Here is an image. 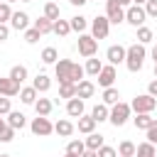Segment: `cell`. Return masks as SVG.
I'll use <instances>...</instances> for the list:
<instances>
[{
	"instance_id": "25",
	"label": "cell",
	"mask_w": 157,
	"mask_h": 157,
	"mask_svg": "<svg viewBox=\"0 0 157 157\" xmlns=\"http://www.w3.org/2000/svg\"><path fill=\"white\" fill-rule=\"evenodd\" d=\"M69 25H71V32L83 34V32H86V27H88V20H86L83 15H76V17H71V20H69Z\"/></svg>"
},
{
	"instance_id": "28",
	"label": "cell",
	"mask_w": 157,
	"mask_h": 157,
	"mask_svg": "<svg viewBox=\"0 0 157 157\" xmlns=\"http://www.w3.org/2000/svg\"><path fill=\"white\" fill-rule=\"evenodd\" d=\"M135 147H137L135 142L123 140V142L118 145V150H115V152H118V157H135Z\"/></svg>"
},
{
	"instance_id": "5",
	"label": "cell",
	"mask_w": 157,
	"mask_h": 157,
	"mask_svg": "<svg viewBox=\"0 0 157 157\" xmlns=\"http://www.w3.org/2000/svg\"><path fill=\"white\" fill-rule=\"evenodd\" d=\"M108 32H110V22H108V17H105V15H96L93 22H91V37L98 42V39H105Z\"/></svg>"
},
{
	"instance_id": "57",
	"label": "cell",
	"mask_w": 157,
	"mask_h": 157,
	"mask_svg": "<svg viewBox=\"0 0 157 157\" xmlns=\"http://www.w3.org/2000/svg\"><path fill=\"white\" fill-rule=\"evenodd\" d=\"M0 157H10V155H0Z\"/></svg>"
},
{
	"instance_id": "12",
	"label": "cell",
	"mask_w": 157,
	"mask_h": 157,
	"mask_svg": "<svg viewBox=\"0 0 157 157\" xmlns=\"http://www.w3.org/2000/svg\"><path fill=\"white\" fill-rule=\"evenodd\" d=\"M20 93V83H15L10 76H0V96L5 98H12Z\"/></svg>"
},
{
	"instance_id": "3",
	"label": "cell",
	"mask_w": 157,
	"mask_h": 157,
	"mask_svg": "<svg viewBox=\"0 0 157 157\" xmlns=\"http://www.w3.org/2000/svg\"><path fill=\"white\" fill-rule=\"evenodd\" d=\"M155 108H157V98H152L150 93H140L130 103V110H135V113H152Z\"/></svg>"
},
{
	"instance_id": "19",
	"label": "cell",
	"mask_w": 157,
	"mask_h": 157,
	"mask_svg": "<svg viewBox=\"0 0 157 157\" xmlns=\"http://www.w3.org/2000/svg\"><path fill=\"white\" fill-rule=\"evenodd\" d=\"M96 120L91 118V115H81L78 118V123H76V128H78V132H83V135H91V132H96Z\"/></svg>"
},
{
	"instance_id": "29",
	"label": "cell",
	"mask_w": 157,
	"mask_h": 157,
	"mask_svg": "<svg viewBox=\"0 0 157 157\" xmlns=\"http://www.w3.org/2000/svg\"><path fill=\"white\" fill-rule=\"evenodd\" d=\"M103 69V64H101V59H96V56H91V59H86V66H83V71L88 74V76H98V71Z\"/></svg>"
},
{
	"instance_id": "40",
	"label": "cell",
	"mask_w": 157,
	"mask_h": 157,
	"mask_svg": "<svg viewBox=\"0 0 157 157\" xmlns=\"http://www.w3.org/2000/svg\"><path fill=\"white\" fill-rule=\"evenodd\" d=\"M142 7H145V15L147 17H157V0H147Z\"/></svg>"
},
{
	"instance_id": "9",
	"label": "cell",
	"mask_w": 157,
	"mask_h": 157,
	"mask_svg": "<svg viewBox=\"0 0 157 157\" xmlns=\"http://www.w3.org/2000/svg\"><path fill=\"white\" fill-rule=\"evenodd\" d=\"M105 17L110 25H120V22H125V10L115 0H105Z\"/></svg>"
},
{
	"instance_id": "24",
	"label": "cell",
	"mask_w": 157,
	"mask_h": 157,
	"mask_svg": "<svg viewBox=\"0 0 157 157\" xmlns=\"http://www.w3.org/2000/svg\"><path fill=\"white\" fill-rule=\"evenodd\" d=\"M52 108H54V103H52L49 98H37V101H34V110H37V115H44V118H47V115L52 113Z\"/></svg>"
},
{
	"instance_id": "8",
	"label": "cell",
	"mask_w": 157,
	"mask_h": 157,
	"mask_svg": "<svg viewBox=\"0 0 157 157\" xmlns=\"http://www.w3.org/2000/svg\"><path fill=\"white\" fill-rule=\"evenodd\" d=\"M71 69H74V61L71 59H59L54 64V74H56L59 83H71Z\"/></svg>"
},
{
	"instance_id": "31",
	"label": "cell",
	"mask_w": 157,
	"mask_h": 157,
	"mask_svg": "<svg viewBox=\"0 0 157 157\" xmlns=\"http://www.w3.org/2000/svg\"><path fill=\"white\" fill-rule=\"evenodd\" d=\"M66 152H69V155H74V157H81V155L86 152V145H83V140H69V145H66Z\"/></svg>"
},
{
	"instance_id": "27",
	"label": "cell",
	"mask_w": 157,
	"mask_h": 157,
	"mask_svg": "<svg viewBox=\"0 0 157 157\" xmlns=\"http://www.w3.org/2000/svg\"><path fill=\"white\" fill-rule=\"evenodd\" d=\"M10 78H12L15 83H25V81H27V66H22V64L12 66V69H10Z\"/></svg>"
},
{
	"instance_id": "2",
	"label": "cell",
	"mask_w": 157,
	"mask_h": 157,
	"mask_svg": "<svg viewBox=\"0 0 157 157\" xmlns=\"http://www.w3.org/2000/svg\"><path fill=\"white\" fill-rule=\"evenodd\" d=\"M130 103H123V101H118L115 105H110V113H108V120L115 125V128H120V125H125L128 120H130Z\"/></svg>"
},
{
	"instance_id": "47",
	"label": "cell",
	"mask_w": 157,
	"mask_h": 157,
	"mask_svg": "<svg viewBox=\"0 0 157 157\" xmlns=\"http://www.w3.org/2000/svg\"><path fill=\"white\" fill-rule=\"evenodd\" d=\"M115 2H118V5H120V7H123V10H128V7H130V5H132V2H130V0H115Z\"/></svg>"
},
{
	"instance_id": "26",
	"label": "cell",
	"mask_w": 157,
	"mask_h": 157,
	"mask_svg": "<svg viewBox=\"0 0 157 157\" xmlns=\"http://www.w3.org/2000/svg\"><path fill=\"white\" fill-rule=\"evenodd\" d=\"M52 32H54L56 37H66V34L71 32V25H69V20H61V17H59V20L52 25Z\"/></svg>"
},
{
	"instance_id": "7",
	"label": "cell",
	"mask_w": 157,
	"mask_h": 157,
	"mask_svg": "<svg viewBox=\"0 0 157 157\" xmlns=\"http://www.w3.org/2000/svg\"><path fill=\"white\" fill-rule=\"evenodd\" d=\"M145 20H147V15H145V7H142V5H130V7L125 10V22H130L135 29L142 27Z\"/></svg>"
},
{
	"instance_id": "41",
	"label": "cell",
	"mask_w": 157,
	"mask_h": 157,
	"mask_svg": "<svg viewBox=\"0 0 157 157\" xmlns=\"http://www.w3.org/2000/svg\"><path fill=\"white\" fill-rule=\"evenodd\" d=\"M98 157H118V152H115V147H110V145H103L98 152H96Z\"/></svg>"
},
{
	"instance_id": "11",
	"label": "cell",
	"mask_w": 157,
	"mask_h": 157,
	"mask_svg": "<svg viewBox=\"0 0 157 157\" xmlns=\"http://www.w3.org/2000/svg\"><path fill=\"white\" fill-rule=\"evenodd\" d=\"M105 59H108V64H110V66L125 64V47H123V44H113V47H108Z\"/></svg>"
},
{
	"instance_id": "20",
	"label": "cell",
	"mask_w": 157,
	"mask_h": 157,
	"mask_svg": "<svg viewBox=\"0 0 157 157\" xmlns=\"http://www.w3.org/2000/svg\"><path fill=\"white\" fill-rule=\"evenodd\" d=\"M83 145H86V150H93V152H98V150L105 145V137H103L101 132H91V135L83 140Z\"/></svg>"
},
{
	"instance_id": "45",
	"label": "cell",
	"mask_w": 157,
	"mask_h": 157,
	"mask_svg": "<svg viewBox=\"0 0 157 157\" xmlns=\"http://www.w3.org/2000/svg\"><path fill=\"white\" fill-rule=\"evenodd\" d=\"M7 37H10V25H2L0 22V42H5Z\"/></svg>"
},
{
	"instance_id": "33",
	"label": "cell",
	"mask_w": 157,
	"mask_h": 157,
	"mask_svg": "<svg viewBox=\"0 0 157 157\" xmlns=\"http://www.w3.org/2000/svg\"><path fill=\"white\" fill-rule=\"evenodd\" d=\"M39 59H42L44 64H56V61H59V52H56L54 47H44V49H42V56H39Z\"/></svg>"
},
{
	"instance_id": "37",
	"label": "cell",
	"mask_w": 157,
	"mask_h": 157,
	"mask_svg": "<svg viewBox=\"0 0 157 157\" xmlns=\"http://www.w3.org/2000/svg\"><path fill=\"white\" fill-rule=\"evenodd\" d=\"M76 96V83H59V98H74Z\"/></svg>"
},
{
	"instance_id": "42",
	"label": "cell",
	"mask_w": 157,
	"mask_h": 157,
	"mask_svg": "<svg viewBox=\"0 0 157 157\" xmlns=\"http://www.w3.org/2000/svg\"><path fill=\"white\" fill-rule=\"evenodd\" d=\"M145 132H147V142H152V145H155V142H157V118H155V123H152Z\"/></svg>"
},
{
	"instance_id": "53",
	"label": "cell",
	"mask_w": 157,
	"mask_h": 157,
	"mask_svg": "<svg viewBox=\"0 0 157 157\" xmlns=\"http://www.w3.org/2000/svg\"><path fill=\"white\" fill-rule=\"evenodd\" d=\"M155 78H157V61H155Z\"/></svg>"
},
{
	"instance_id": "14",
	"label": "cell",
	"mask_w": 157,
	"mask_h": 157,
	"mask_svg": "<svg viewBox=\"0 0 157 157\" xmlns=\"http://www.w3.org/2000/svg\"><path fill=\"white\" fill-rule=\"evenodd\" d=\"M93 93H96V83H93V81L83 78V81H78V83H76V98L86 101V98H91Z\"/></svg>"
},
{
	"instance_id": "13",
	"label": "cell",
	"mask_w": 157,
	"mask_h": 157,
	"mask_svg": "<svg viewBox=\"0 0 157 157\" xmlns=\"http://www.w3.org/2000/svg\"><path fill=\"white\" fill-rule=\"evenodd\" d=\"M27 27H29V15H27V12H12V17H10V29L25 32Z\"/></svg>"
},
{
	"instance_id": "1",
	"label": "cell",
	"mask_w": 157,
	"mask_h": 157,
	"mask_svg": "<svg viewBox=\"0 0 157 157\" xmlns=\"http://www.w3.org/2000/svg\"><path fill=\"white\" fill-rule=\"evenodd\" d=\"M145 59H147V49H145V44H137V42H135V44L125 47V66H128V71L137 74V71L142 69Z\"/></svg>"
},
{
	"instance_id": "36",
	"label": "cell",
	"mask_w": 157,
	"mask_h": 157,
	"mask_svg": "<svg viewBox=\"0 0 157 157\" xmlns=\"http://www.w3.org/2000/svg\"><path fill=\"white\" fill-rule=\"evenodd\" d=\"M152 37H155V34H152V29H150V27H145V25H142V27H137V44H150V42H152Z\"/></svg>"
},
{
	"instance_id": "17",
	"label": "cell",
	"mask_w": 157,
	"mask_h": 157,
	"mask_svg": "<svg viewBox=\"0 0 157 157\" xmlns=\"http://www.w3.org/2000/svg\"><path fill=\"white\" fill-rule=\"evenodd\" d=\"M32 88H34L37 93H47V91L52 88V78H49L47 74H37V76L32 78Z\"/></svg>"
},
{
	"instance_id": "22",
	"label": "cell",
	"mask_w": 157,
	"mask_h": 157,
	"mask_svg": "<svg viewBox=\"0 0 157 157\" xmlns=\"http://www.w3.org/2000/svg\"><path fill=\"white\" fill-rule=\"evenodd\" d=\"M108 113H110V108H108L105 103H96L93 110H91V118H93L96 123H103V120H108Z\"/></svg>"
},
{
	"instance_id": "38",
	"label": "cell",
	"mask_w": 157,
	"mask_h": 157,
	"mask_svg": "<svg viewBox=\"0 0 157 157\" xmlns=\"http://www.w3.org/2000/svg\"><path fill=\"white\" fill-rule=\"evenodd\" d=\"M39 39H42V34H39L34 27H27V29H25V42H27V44H37Z\"/></svg>"
},
{
	"instance_id": "23",
	"label": "cell",
	"mask_w": 157,
	"mask_h": 157,
	"mask_svg": "<svg viewBox=\"0 0 157 157\" xmlns=\"http://www.w3.org/2000/svg\"><path fill=\"white\" fill-rule=\"evenodd\" d=\"M132 123H135V128H140V130H147V128L155 123V118H152V113H135Z\"/></svg>"
},
{
	"instance_id": "10",
	"label": "cell",
	"mask_w": 157,
	"mask_h": 157,
	"mask_svg": "<svg viewBox=\"0 0 157 157\" xmlns=\"http://www.w3.org/2000/svg\"><path fill=\"white\" fill-rule=\"evenodd\" d=\"M98 86H103V88H110L113 83H115V78H118V71H115V66H110V64H103V69L98 71Z\"/></svg>"
},
{
	"instance_id": "56",
	"label": "cell",
	"mask_w": 157,
	"mask_h": 157,
	"mask_svg": "<svg viewBox=\"0 0 157 157\" xmlns=\"http://www.w3.org/2000/svg\"><path fill=\"white\" fill-rule=\"evenodd\" d=\"M64 157H74V155H69V152H66V155H64Z\"/></svg>"
},
{
	"instance_id": "6",
	"label": "cell",
	"mask_w": 157,
	"mask_h": 157,
	"mask_svg": "<svg viewBox=\"0 0 157 157\" xmlns=\"http://www.w3.org/2000/svg\"><path fill=\"white\" fill-rule=\"evenodd\" d=\"M78 54L81 56H86V59H91V56H96V52H98V42L91 37V34H78Z\"/></svg>"
},
{
	"instance_id": "30",
	"label": "cell",
	"mask_w": 157,
	"mask_h": 157,
	"mask_svg": "<svg viewBox=\"0 0 157 157\" xmlns=\"http://www.w3.org/2000/svg\"><path fill=\"white\" fill-rule=\"evenodd\" d=\"M118 101H120V93H118V88H113V86H110V88H103V103H105L108 108H110V105H115Z\"/></svg>"
},
{
	"instance_id": "39",
	"label": "cell",
	"mask_w": 157,
	"mask_h": 157,
	"mask_svg": "<svg viewBox=\"0 0 157 157\" xmlns=\"http://www.w3.org/2000/svg\"><path fill=\"white\" fill-rule=\"evenodd\" d=\"M10 17H12V7H10L7 2H0V22H2V25H7V22H10Z\"/></svg>"
},
{
	"instance_id": "43",
	"label": "cell",
	"mask_w": 157,
	"mask_h": 157,
	"mask_svg": "<svg viewBox=\"0 0 157 157\" xmlns=\"http://www.w3.org/2000/svg\"><path fill=\"white\" fill-rule=\"evenodd\" d=\"M15 132H17V130H12V128L7 125V128H5V132L0 135V142H12V140H15Z\"/></svg>"
},
{
	"instance_id": "21",
	"label": "cell",
	"mask_w": 157,
	"mask_h": 157,
	"mask_svg": "<svg viewBox=\"0 0 157 157\" xmlns=\"http://www.w3.org/2000/svg\"><path fill=\"white\" fill-rule=\"evenodd\" d=\"M39 98V93L32 88V86H25V88H20V101L25 103V105H34V101Z\"/></svg>"
},
{
	"instance_id": "54",
	"label": "cell",
	"mask_w": 157,
	"mask_h": 157,
	"mask_svg": "<svg viewBox=\"0 0 157 157\" xmlns=\"http://www.w3.org/2000/svg\"><path fill=\"white\" fill-rule=\"evenodd\" d=\"M5 2H7V5H10V2H15V0H5Z\"/></svg>"
},
{
	"instance_id": "15",
	"label": "cell",
	"mask_w": 157,
	"mask_h": 157,
	"mask_svg": "<svg viewBox=\"0 0 157 157\" xmlns=\"http://www.w3.org/2000/svg\"><path fill=\"white\" fill-rule=\"evenodd\" d=\"M5 123H7L12 130H22V128L27 125V115H25V113H20V110H10Z\"/></svg>"
},
{
	"instance_id": "18",
	"label": "cell",
	"mask_w": 157,
	"mask_h": 157,
	"mask_svg": "<svg viewBox=\"0 0 157 157\" xmlns=\"http://www.w3.org/2000/svg\"><path fill=\"white\" fill-rule=\"evenodd\" d=\"M66 113H69L71 118H81V115H83V101L76 98V96L69 98V101H66Z\"/></svg>"
},
{
	"instance_id": "4",
	"label": "cell",
	"mask_w": 157,
	"mask_h": 157,
	"mask_svg": "<svg viewBox=\"0 0 157 157\" xmlns=\"http://www.w3.org/2000/svg\"><path fill=\"white\" fill-rule=\"evenodd\" d=\"M29 130H32V135H37V137H49V135L54 132V123H52L49 118H44V115H37V118H32Z\"/></svg>"
},
{
	"instance_id": "50",
	"label": "cell",
	"mask_w": 157,
	"mask_h": 157,
	"mask_svg": "<svg viewBox=\"0 0 157 157\" xmlns=\"http://www.w3.org/2000/svg\"><path fill=\"white\" fill-rule=\"evenodd\" d=\"M81 157H98V155H96V152H93V150H86V152H83V155H81Z\"/></svg>"
},
{
	"instance_id": "51",
	"label": "cell",
	"mask_w": 157,
	"mask_h": 157,
	"mask_svg": "<svg viewBox=\"0 0 157 157\" xmlns=\"http://www.w3.org/2000/svg\"><path fill=\"white\" fill-rule=\"evenodd\" d=\"M150 54H152V59H155V61H157V44H155V47H152V52H150Z\"/></svg>"
},
{
	"instance_id": "35",
	"label": "cell",
	"mask_w": 157,
	"mask_h": 157,
	"mask_svg": "<svg viewBox=\"0 0 157 157\" xmlns=\"http://www.w3.org/2000/svg\"><path fill=\"white\" fill-rule=\"evenodd\" d=\"M59 15H61V12H59V5H56V2H47V5H44V17H47V20L56 22Z\"/></svg>"
},
{
	"instance_id": "16",
	"label": "cell",
	"mask_w": 157,
	"mask_h": 157,
	"mask_svg": "<svg viewBox=\"0 0 157 157\" xmlns=\"http://www.w3.org/2000/svg\"><path fill=\"white\" fill-rule=\"evenodd\" d=\"M74 130H76V125H74L71 120H66V118H61V120L54 123V132H56L59 137H71Z\"/></svg>"
},
{
	"instance_id": "46",
	"label": "cell",
	"mask_w": 157,
	"mask_h": 157,
	"mask_svg": "<svg viewBox=\"0 0 157 157\" xmlns=\"http://www.w3.org/2000/svg\"><path fill=\"white\" fill-rule=\"evenodd\" d=\"M147 93H150L152 98H157V78H155V81H150V86H147Z\"/></svg>"
},
{
	"instance_id": "48",
	"label": "cell",
	"mask_w": 157,
	"mask_h": 157,
	"mask_svg": "<svg viewBox=\"0 0 157 157\" xmlns=\"http://www.w3.org/2000/svg\"><path fill=\"white\" fill-rule=\"evenodd\" d=\"M69 2H71V5H76V7H81V5H86L88 0H69Z\"/></svg>"
},
{
	"instance_id": "49",
	"label": "cell",
	"mask_w": 157,
	"mask_h": 157,
	"mask_svg": "<svg viewBox=\"0 0 157 157\" xmlns=\"http://www.w3.org/2000/svg\"><path fill=\"white\" fill-rule=\"evenodd\" d=\"M5 128H7V123H5V118H2V115H0V135H2V132H5Z\"/></svg>"
},
{
	"instance_id": "52",
	"label": "cell",
	"mask_w": 157,
	"mask_h": 157,
	"mask_svg": "<svg viewBox=\"0 0 157 157\" xmlns=\"http://www.w3.org/2000/svg\"><path fill=\"white\" fill-rule=\"evenodd\" d=\"M130 2H132V5H145L147 0H130Z\"/></svg>"
},
{
	"instance_id": "44",
	"label": "cell",
	"mask_w": 157,
	"mask_h": 157,
	"mask_svg": "<svg viewBox=\"0 0 157 157\" xmlns=\"http://www.w3.org/2000/svg\"><path fill=\"white\" fill-rule=\"evenodd\" d=\"M10 110H12V105H10V98L0 96V115H7Z\"/></svg>"
},
{
	"instance_id": "32",
	"label": "cell",
	"mask_w": 157,
	"mask_h": 157,
	"mask_svg": "<svg viewBox=\"0 0 157 157\" xmlns=\"http://www.w3.org/2000/svg\"><path fill=\"white\" fill-rule=\"evenodd\" d=\"M135 157H157L155 145H152V142H142V145H137V147H135Z\"/></svg>"
},
{
	"instance_id": "34",
	"label": "cell",
	"mask_w": 157,
	"mask_h": 157,
	"mask_svg": "<svg viewBox=\"0 0 157 157\" xmlns=\"http://www.w3.org/2000/svg\"><path fill=\"white\" fill-rule=\"evenodd\" d=\"M52 25H54L52 20H47V17H39V20H34V25H32V27H34L39 34H49V32H52Z\"/></svg>"
},
{
	"instance_id": "55",
	"label": "cell",
	"mask_w": 157,
	"mask_h": 157,
	"mask_svg": "<svg viewBox=\"0 0 157 157\" xmlns=\"http://www.w3.org/2000/svg\"><path fill=\"white\" fill-rule=\"evenodd\" d=\"M22 2H34V0H22Z\"/></svg>"
}]
</instances>
